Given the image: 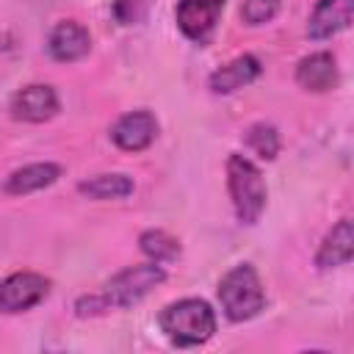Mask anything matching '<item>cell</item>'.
Returning a JSON list of instances; mask_svg holds the SVG:
<instances>
[{"label": "cell", "instance_id": "obj_6", "mask_svg": "<svg viewBox=\"0 0 354 354\" xmlns=\"http://www.w3.org/2000/svg\"><path fill=\"white\" fill-rule=\"evenodd\" d=\"M50 293V279L36 271H17L0 282V313H25Z\"/></svg>", "mask_w": 354, "mask_h": 354}, {"label": "cell", "instance_id": "obj_2", "mask_svg": "<svg viewBox=\"0 0 354 354\" xmlns=\"http://www.w3.org/2000/svg\"><path fill=\"white\" fill-rule=\"evenodd\" d=\"M227 191L235 207V216L241 224H257L263 210H266V180L260 174V169L246 158L232 152L227 158Z\"/></svg>", "mask_w": 354, "mask_h": 354}, {"label": "cell", "instance_id": "obj_13", "mask_svg": "<svg viewBox=\"0 0 354 354\" xmlns=\"http://www.w3.org/2000/svg\"><path fill=\"white\" fill-rule=\"evenodd\" d=\"M61 171L64 169L58 163H50V160H44V163H28L22 169H14L6 177L3 191L8 196H25V194H33V191H41V188L53 185L61 177Z\"/></svg>", "mask_w": 354, "mask_h": 354}, {"label": "cell", "instance_id": "obj_7", "mask_svg": "<svg viewBox=\"0 0 354 354\" xmlns=\"http://www.w3.org/2000/svg\"><path fill=\"white\" fill-rule=\"evenodd\" d=\"M8 111L19 122L41 124V122H50L61 111V100H58V94H55L53 86H47V83H30V86H22L11 97Z\"/></svg>", "mask_w": 354, "mask_h": 354}, {"label": "cell", "instance_id": "obj_12", "mask_svg": "<svg viewBox=\"0 0 354 354\" xmlns=\"http://www.w3.org/2000/svg\"><path fill=\"white\" fill-rule=\"evenodd\" d=\"M296 83L304 91H332L340 83V72H337V61L332 53H313L304 55L296 66Z\"/></svg>", "mask_w": 354, "mask_h": 354}, {"label": "cell", "instance_id": "obj_8", "mask_svg": "<svg viewBox=\"0 0 354 354\" xmlns=\"http://www.w3.org/2000/svg\"><path fill=\"white\" fill-rule=\"evenodd\" d=\"M158 136V119L149 111H130L116 119L111 127V138L124 152H144Z\"/></svg>", "mask_w": 354, "mask_h": 354}, {"label": "cell", "instance_id": "obj_11", "mask_svg": "<svg viewBox=\"0 0 354 354\" xmlns=\"http://www.w3.org/2000/svg\"><path fill=\"white\" fill-rule=\"evenodd\" d=\"M260 72H263L260 58L252 55V53H243V55L232 58L230 64L213 69L210 77H207V88L213 94H232V91L243 88V86L254 83L260 77Z\"/></svg>", "mask_w": 354, "mask_h": 354}, {"label": "cell", "instance_id": "obj_15", "mask_svg": "<svg viewBox=\"0 0 354 354\" xmlns=\"http://www.w3.org/2000/svg\"><path fill=\"white\" fill-rule=\"evenodd\" d=\"M77 191L88 199H124L136 191V183H133V177L113 171V174H97L91 180H83L77 185Z\"/></svg>", "mask_w": 354, "mask_h": 354}, {"label": "cell", "instance_id": "obj_3", "mask_svg": "<svg viewBox=\"0 0 354 354\" xmlns=\"http://www.w3.org/2000/svg\"><path fill=\"white\" fill-rule=\"evenodd\" d=\"M218 301L230 321L241 324L254 318L266 307V288L249 263L230 268L218 282Z\"/></svg>", "mask_w": 354, "mask_h": 354}, {"label": "cell", "instance_id": "obj_4", "mask_svg": "<svg viewBox=\"0 0 354 354\" xmlns=\"http://www.w3.org/2000/svg\"><path fill=\"white\" fill-rule=\"evenodd\" d=\"M166 282V271L160 263H138V266H127L124 271H119L116 277H111V282L105 285V290L100 293L105 307H133L138 304L149 290H155L158 285Z\"/></svg>", "mask_w": 354, "mask_h": 354}, {"label": "cell", "instance_id": "obj_1", "mask_svg": "<svg viewBox=\"0 0 354 354\" xmlns=\"http://www.w3.org/2000/svg\"><path fill=\"white\" fill-rule=\"evenodd\" d=\"M160 332L177 348H194L216 335V313L205 299H180L160 310Z\"/></svg>", "mask_w": 354, "mask_h": 354}, {"label": "cell", "instance_id": "obj_10", "mask_svg": "<svg viewBox=\"0 0 354 354\" xmlns=\"http://www.w3.org/2000/svg\"><path fill=\"white\" fill-rule=\"evenodd\" d=\"M351 17H354V0H318L310 14L307 33L315 41H326L340 30H346L351 25Z\"/></svg>", "mask_w": 354, "mask_h": 354}, {"label": "cell", "instance_id": "obj_5", "mask_svg": "<svg viewBox=\"0 0 354 354\" xmlns=\"http://www.w3.org/2000/svg\"><path fill=\"white\" fill-rule=\"evenodd\" d=\"M224 3L227 0H177V8H174L177 28L194 44H199V47L207 44L216 33Z\"/></svg>", "mask_w": 354, "mask_h": 354}, {"label": "cell", "instance_id": "obj_18", "mask_svg": "<svg viewBox=\"0 0 354 354\" xmlns=\"http://www.w3.org/2000/svg\"><path fill=\"white\" fill-rule=\"evenodd\" d=\"M279 11V0H243L241 6V17L246 25H266L277 17Z\"/></svg>", "mask_w": 354, "mask_h": 354}, {"label": "cell", "instance_id": "obj_19", "mask_svg": "<svg viewBox=\"0 0 354 354\" xmlns=\"http://www.w3.org/2000/svg\"><path fill=\"white\" fill-rule=\"evenodd\" d=\"M147 8H149V0H116L113 3V17L122 25H136L147 17Z\"/></svg>", "mask_w": 354, "mask_h": 354}, {"label": "cell", "instance_id": "obj_9", "mask_svg": "<svg viewBox=\"0 0 354 354\" xmlns=\"http://www.w3.org/2000/svg\"><path fill=\"white\" fill-rule=\"evenodd\" d=\"M88 50H91V36H88V30H86L80 22H75V19L58 22V25L50 30V36H47V53H50V58L58 61V64H75V61L86 58Z\"/></svg>", "mask_w": 354, "mask_h": 354}, {"label": "cell", "instance_id": "obj_16", "mask_svg": "<svg viewBox=\"0 0 354 354\" xmlns=\"http://www.w3.org/2000/svg\"><path fill=\"white\" fill-rule=\"evenodd\" d=\"M138 246H141V252L152 263H160V266L163 263H174L180 257V241L171 238L163 230H147V232H141L138 235Z\"/></svg>", "mask_w": 354, "mask_h": 354}, {"label": "cell", "instance_id": "obj_14", "mask_svg": "<svg viewBox=\"0 0 354 354\" xmlns=\"http://www.w3.org/2000/svg\"><path fill=\"white\" fill-rule=\"evenodd\" d=\"M354 257V227L351 218H340L324 238L318 254H315V266L318 268H337L346 266Z\"/></svg>", "mask_w": 354, "mask_h": 354}, {"label": "cell", "instance_id": "obj_17", "mask_svg": "<svg viewBox=\"0 0 354 354\" xmlns=\"http://www.w3.org/2000/svg\"><path fill=\"white\" fill-rule=\"evenodd\" d=\"M246 147L263 158V160H274L282 141H279V133L274 124H266V122H254L249 130H246Z\"/></svg>", "mask_w": 354, "mask_h": 354}]
</instances>
